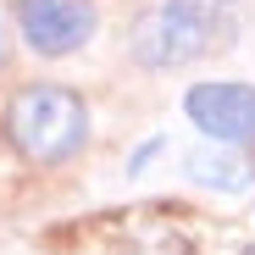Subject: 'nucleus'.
<instances>
[{
    "label": "nucleus",
    "mask_w": 255,
    "mask_h": 255,
    "mask_svg": "<svg viewBox=\"0 0 255 255\" xmlns=\"http://www.w3.org/2000/svg\"><path fill=\"white\" fill-rule=\"evenodd\" d=\"M6 139L17 144V155L39 161V166L72 161L89 139V111L61 83H33L6 106Z\"/></svg>",
    "instance_id": "f257e3e1"
},
{
    "label": "nucleus",
    "mask_w": 255,
    "mask_h": 255,
    "mask_svg": "<svg viewBox=\"0 0 255 255\" xmlns=\"http://www.w3.org/2000/svg\"><path fill=\"white\" fill-rule=\"evenodd\" d=\"M222 33H228L222 17H200V11L178 6V0H161V6L139 11L133 33H128V45H133V56H139L144 67L166 72V67L194 61V56L211 45V39H222Z\"/></svg>",
    "instance_id": "f03ea898"
},
{
    "label": "nucleus",
    "mask_w": 255,
    "mask_h": 255,
    "mask_svg": "<svg viewBox=\"0 0 255 255\" xmlns=\"http://www.w3.org/2000/svg\"><path fill=\"white\" fill-rule=\"evenodd\" d=\"M183 106H189L194 128L217 144H250L255 139V89L250 83H194Z\"/></svg>",
    "instance_id": "7ed1b4c3"
},
{
    "label": "nucleus",
    "mask_w": 255,
    "mask_h": 255,
    "mask_svg": "<svg viewBox=\"0 0 255 255\" xmlns=\"http://www.w3.org/2000/svg\"><path fill=\"white\" fill-rule=\"evenodd\" d=\"M17 28L39 56H72L95 33V11L83 0H17Z\"/></svg>",
    "instance_id": "20e7f679"
},
{
    "label": "nucleus",
    "mask_w": 255,
    "mask_h": 255,
    "mask_svg": "<svg viewBox=\"0 0 255 255\" xmlns=\"http://www.w3.org/2000/svg\"><path fill=\"white\" fill-rule=\"evenodd\" d=\"M189 172H194V183H205V189H244V183H250V166H244L239 155H228V150H194V155H189Z\"/></svg>",
    "instance_id": "39448f33"
},
{
    "label": "nucleus",
    "mask_w": 255,
    "mask_h": 255,
    "mask_svg": "<svg viewBox=\"0 0 255 255\" xmlns=\"http://www.w3.org/2000/svg\"><path fill=\"white\" fill-rule=\"evenodd\" d=\"M178 6H189V11H200V17H222V22H228V11L239 6V0H178Z\"/></svg>",
    "instance_id": "423d86ee"
},
{
    "label": "nucleus",
    "mask_w": 255,
    "mask_h": 255,
    "mask_svg": "<svg viewBox=\"0 0 255 255\" xmlns=\"http://www.w3.org/2000/svg\"><path fill=\"white\" fill-rule=\"evenodd\" d=\"M244 255H255V244H250V250H244Z\"/></svg>",
    "instance_id": "0eeeda50"
}]
</instances>
